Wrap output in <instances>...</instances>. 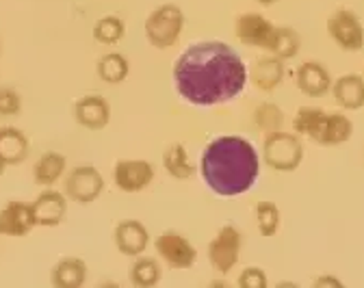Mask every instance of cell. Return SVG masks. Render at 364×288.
Segmentation results:
<instances>
[{
    "label": "cell",
    "mask_w": 364,
    "mask_h": 288,
    "mask_svg": "<svg viewBox=\"0 0 364 288\" xmlns=\"http://www.w3.org/2000/svg\"><path fill=\"white\" fill-rule=\"evenodd\" d=\"M173 89L198 109L237 100L250 82V70L230 43L204 39L187 46L171 68Z\"/></svg>",
    "instance_id": "6da1fadb"
},
{
    "label": "cell",
    "mask_w": 364,
    "mask_h": 288,
    "mask_svg": "<svg viewBox=\"0 0 364 288\" xmlns=\"http://www.w3.org/2000/svg\"><path fill=\"white\" fill-rule=\"evenodd\" d=\"M200 176L213 196L241 198L260 178V154L241 134H219L202 150Z\"/></svg>",
    "instance_id": "7a4b0ae2"
},
{
    "label": "cell",
    "mask_w": 364,
    "mask_h": 288,
    "mask_svg": "<svg viewBox=\"0 0 364 288\" xmlns=\"http://www.w3.org/2000/svg\"><path fill=\"white\" fill-rule=\"evenodd\" d=\"M185 11H182L176 3H165L154 7L144 24V35L148 39V43L156 50H169L173 48L182 33H185Z\"/></svg>",
    "instance_id": "3957f363"
},
{
    "label": "cell",
    "mask_w": 364,
    "mask_h": 288,
    "mask_svg": "<svg viewBox=\"0 0 364 288\" xmlns=\"http://www.w3.org/2000/svg\"><path fill=\"white\" fill-rule=\"evenodd\" d=\"M260 159L264 165L278 174H291L299 169L304 161V143L299 134L287 132V130H276L269 132L262 139V154Z\"/></svg>",
    "instance_id": "277c9868"
},
{
    "label": "cell",
    "mask_w": 364,
    "mask_h": 288,
    "mask_svg": "<svg viewBox=\"0 0 364 288\" xmlns=\"http://www.w3.org/2000/svg\"><path fill=\"white\" fill-rule=\"evenodd\" d=\"M241 250H243V234L237 225L225 223L217 230V234L210 238L208 243V262L219 275L230 273L239 260H241Z\"/></svg>",
    "instance_id": "5b68a950"
},
{
    "label": "cell",
    "mask_w": 364,
    "mask_h": 288,
    "mask_svg": "<svg viewBox=\"0 0 364 288\" xmlns=\"http://www.w3.org/2000/svg\"><path fill=\"white\" fill-rule=\"evenodd\" d=\"M105 178L98 167L94 165H78L65 174L63 193L70 202L76 204H91L105 193Z\"/></svg>",
    "instance_id": "8992f818"
},
{
    "label": "cell",
    "mask_w": 364,
    "mask_h": 288,
    "mask_svg": "<svg viewBox=\"0 0 364 288\" xmlns=\"http://www.w3.org/2000/svg\"><path fill=\"white\" fill-rule=\"evenodd\" d=\"M326 31L330 39L345 53H360L364 48V24L358 14L347 7H341L330 14Z\"/></svg>",
    "instance_id": "52a82bcc"
},
{
    "label": "cell",
    "mask_w": 364,
    "mask_h": 288,
    "mask_svg": "<svg viewBox=\"0 0 364 288\" xmlns=\"http://www.w3.org/2000/svg\"><path fill=\"white\" fill-rule=\"evenodd\" d=\"M156 256L173 271H187L198 262V250L185 234L167 230L154 238Z\"/></svg>",
    "instance_id": "ba28073f"
},
{
    "label": "cell",
    "mask_w": 364,
    "mask_h": 288,
    "mask_svg": "<svg viewBox=\"0 0 364 288\" xmlns=\"http://www.w3.org/2000/svg\"><path fill=\"white\" fill-rule=\"evenodd\" d=\"M154 176V165L144 159H119L113 167V182L122 193H141L152 184Z\"/></svg>",
    "instance_id": "9c48e42d"
},
{
    "label": "cell",
    "mask_w": 364,
    "mask_h": 288,
    "mask_svg": "<svg viewBox=\"0 0 364 288\" xmlns=\"http://www.w3.org/2000/svg\"><path fill=\"white\" fill-rule=\"evenodd\" d=\"M276 24L258 11H245L235 20V37L247 48H260L267 53Z\"/></svg>",
    "instance_id": "30bf717a"
},
{
    "label": "cell",
    "mask_w": 364,
    "mask_h": 288,
    "mask_svg": "<svg viewBox=\"0 0 364 288\" xmlns=\"http://www.w3.org/2000/svg\"><path fill=\"white\" fill-rule=\"evenodd\" d=\"M113 243L126 258H139L150 245V232L139 219H122L113 230Z\"/></svg>",
    "instance_id": "8fae6325"
},
{
    "label": "cell",
    "mask_w": 364,
    "mask_h": 288,
    "mask_svg": "<svg viewBox=\"0 0 364 288\" xmlns=\"http://www.w3.org/2000/svg\"><path fill=\"white\" fill-rule=\"evenodd\" d=\"M37 228L31 202L14 200L0 208V236L22 238Z\"/></svg>",
    "instance_id": "7c38bea8"
},
{
    "label": "cell",
    "mask_w": 364,
    "mask_h": 288,
    "mask_svg": "<svg viewBox=\"0 0 364 288\" xmlns=\"http://www.w3.org/2000/svg\"><path fill=\"white\" fill-rule=\"evenodd\" d=\"M295 85L306 95V98L316 100V98H323V95H328L332 91L334 78H332L330 70L323 63L304 61L295 70Z\"/></svg>",
    "instance_id": "4fadbf2b"
},
{
    "label": "cell",
    "mask_w": 364,
    "mask_h": 288,
    "mask_svg": "<svg viewBox=\"0 0 364 288\" xmlns=\"http://www.w3.org/2000/svg\"><path fill=\"white\" fill-rule=\"evenodd\" d=\"M74 119L87 130H102L111 122V105L100 93L82 95L74 102Z\"/></svg>",
    "instance_id": "5bb4252c"
},
{
    "label": "cell",
    "mask_w": 364,
    "mask_h": 288,
    "mask_svg": "<svg viewBox=\"0 0 364 288\" xmlns=\"http://www.w3.org/2000/svg\"><path fill=\"white\" fill-rule=\"evenodd\" d=\"M351 137H353V122L349 119L347 113L334 111V113L323 115L316 132L312 134V141L316 146H323V148H336L347 143Z\"/></svg>",
    "instance_id": "9a60e30c"
},
{
    "label": "cell",
    "mask_w": 364,
    "mask_h": 288,
    "mask_svg": "<svg viewBox=\"0 0 364 288\" xmlns=\"http://www.w3.org/2000/svg\"><path fill=\"white\" fill-rule=\"evenodd\" d=\"M31 206H33L37 225H43V228L59 225L68 215V198H65V193L55 191V188L41 191V193L31 202Z\"/></svg>",
    "instance_id": "2e32d148"
},
{
    "label": "cell",
    "mask_w": 364,
    "mask_h": 288,
    "mask_svg": "<svg viewBox=\"0 0 364 288\" xmlns=\"http://www.w3.org/2000/svg\"><path fill=\"white\" fill-rule=\"evenodd\" d=\"M284 63H287V61H282V59H278V57H273V55L260 57V59L254 63L252 72H250L252 85H254L258 91H262V93L276 91V89L282 85L284 76H287Z\"/></svg>",
    "instance_id": "e0dca14e"
},
{
    "label": "cell",
    "mask_w": 364,
    "mask_h": 288,
    "mask_svg": "<svg viewBox=\"0 0 364 288\" xmlns=\"http://www.w3.org/2000/svg\"><path fill=\"white\" fill-rule=\"evenodd\" d=\"M332 95L343 111L364 109V78L360 74H343L332 85Z\"/></svg>",
    "instance_id": "ac0fdd59"
},
{
    "label": "cell",
    "mask_w": 364,
    "mask_h": 288,
    "mask_svg": "<svg viewBox=\"0 0 364 288\" xmlns=\"http://www.w3.org/2000/svg\"><path fill=\"white\" fill-rule=\"evenodd\" d=\"M68 174V161L61 152H43L33 165V180L41 188H53Z\"/></svg>",
    "instance_id": "d6986e66"
},
{
    "label": "cell",
    "mask_w": 364,
    "mask_h": 288,
    "mask_svg": "<svg viewBox=\"0 0 364 288\" xmlns=\"http://www.w3.org/2000/svg\"><path fill=\"white\" fill-rule=\"evenodd\" d=\"M28 152H31V141L20 128L16 126L0 128V159H3L7 167L26 161Z\"/></svg>",
    "instance_id": "ffe728a7"
},
{
    "label": "cell",
    "mask_w": 364,
    "mask_h": 288,
    "mask_svg": "<svg viewBox=\"0 0 364 288\" xmlns=\"http://www.w3.org/2000/svg\"><path fill=\"white\" fill-rule=\"evenodd\" d=\"M87 282V265L78 256L61 258L50 271L53 288H82Z\"/></svg>",
    "instance_id": "44dd1931"
},
{
    "label": "cell",
    "mask_w": 364,
    "mask_h": 288,
    "mask_svg": "<svg viewBox=\"0 0 364 288\" xmlns=\"http://www.w3.org/2000/svg\"><path fill=\"white\" fill-rule=\"evenodd\" d=\"M163 167L173 180H191L196 176V165L189 156L185 143H171L163 152Z\"/></svg>",
    "instance_id": "7402d4cb"
},
{
    "label": "cell",
    "mask_w": 364,
    "mask_h": 288,
    "mask_svg": "<svg viewBox=\"0 0 364 288\" xmlns=\"http://www.w3.org/2000/svg\"><path fill=\"white\" fill-rule=\"evenodd\" d=\"M128 277H130V284L134 288H156L161 284V277H163L161 262L156 258H150V256L132 258V265L128 269Z\"/></svg>",
    "instance_id": "603a6c76"
},
{
    "label": "cell",
    "mask_w": 364,
    "mask_h": 288,
    "mask_svg": "<svg viewBox=\"0 0 364 288\" xmlns=\"http://www.w3.org/2000/svg\"><path fill=\"white\" fill-rule=\"evenodd\" d=\"M301 50V37L293 26H276V33L271 37L267 55H273L282 61H291Z\"/></svg>",
    "instance_id": "cb8c5ba5"
},
{
    "label": "cell",
    "mask_w": 364,
    "mask_h": 288,
    "mask_svg": "<svg viewBox=\"0 0 364 288\" xmlns=\"http://www.w3.org/2000/svg\"><path fill=\"white\" fill-rule=\"evenodd\" d=\"M96 74L107 85H122L130 74V63L122 53H107L98 59Z\"/></svg>",
    "instance_id": "d4e9b609"
},
{
    "label": "cell",
    "mask_w": 364,
    "mask_h": 288,
    "mask_svg": "<svg viewBox=\"0 0 364 288\" xmlns=\"http://www.w3.org/2000/svg\"><path fill=\"white\" fill-rule=\"evenodd\" d=\"M254 215H256L258 234H260L262 238H273V236L278 234L282 215H280V208H278L276 202H271V200H260V202H256Z\"/></svg>",
    "instance_id": "484cf974"
},
{
    "label": "cell",
    "mask_w": 364,
    "mask_h": 288,
    "mask_svg": "<svg viewBox=\"0 0 364 288\" xmlns=\"http://www.w3.org/2000/svg\"><path fill=\"white\" fill-rule=\"evenodd\" d=\"M252 119H254L256 128H258L262 134H269V132L282 130L284 111H282L276 102H260V105L254 109Z\"/></svg>",
    "instance_id": "4316f807"
},
{
    "label": "cell",
    "mask_w": 364,
    "mask_h": 288,
    "mask_svg": "<svg viewBox=\"0 0 364 288\" xmlns=\"http://www.w3.org/2000/svg\"><path fill=\"white\" fill-rule=\"evenodd\" d=\"M94 39L102 46H115L126 35V24L119 16H102L94 24Z\"/></svg>",
    "instance_id": "83f0119b"
},
{
    "label": "cell",
    "mask_w": 364,
    "mask_h": 288,
    "mask_svg": "<svg viewBox=\"0 0 364 288\" xmlns=\"http://www.w3.org/2000/svg\"><path fill=\"white\" fill-rule=\"evenodd\" d=\"M326 113L328 111H323L321 107H299L295 117H293V132L299 137L312 139V134L316 132V128H318V124H321Z\"/></svg>",
    "instance_id": "f1b7e54d"
},
{
    "label": "cell",
    "mask_w": 364,
    "mask_h": 288,
    "mask_svg": "<svg viewBox=\"0 0 364 288\" xmlns=\"http://www.w3.org/2000/svg\"><path fill=\"white\" fill-rule=\"evenodd\" d=\"M22 111V95L14 89L3 85L0 87V117H16Z\"/></svg>",
    "instance_id": "f546056e"
},
{
    "label": "cell",
    "mask_w": 364,
    "mask_h": 288,
    "mask_svg": "<svg viewBox=\"0 0 364 288\" xmlns=\"http://www.w3.org/2000/svg\"><path fill=\"white\" fill-rule=\"evenodd\" d=\"M239 288H269L267 271L260 267H245L237 277Z\"/></svg>",
    "instance_id": "4dcf8cb0"
},
{
    "label": "cell",
    "mask_w": 364,
    "mask_h": 288,
    "mask_svg": "<svg viewBox=\"0 0 364 288\" xmlns=\"http://www.w3.org/2000/svg\"><path fill=\"white\" fill-rule=\"evenodd\" d=\"M310 288H347V286H345V282H343L341 277H336V275H332V273H326V275H318V277L312 282Z\"/></svg>",
    "instance_id": "1f68e13d"
},
{
    "label": "cell",
    "mask_w": 364,
    "mask_h": 288,
    "mask_svg": "<svg viewBox=\"0 0 364 288\" xmlns=\"http://www.w3.org/2000/svg\"><path fill=\"white\" fill-rule=\"evenodd\" d=\"M204 288H232L230 284H228L225 279H221V277H217V279H210Z\"/></svg>",
    "instance_id": "d6a6232c"
},
{
    "label": "cell",
    "mask_w": 364,
    "mask_h": 288,
    "mask_svg": "<svg viewBox=\"0 0 364 288\" xmlns=\"http://www.w3.org/2000/svg\"><path fill=\"white\" fill-rule=\"evenodd\" d=\"M273 288H304V286H299L297 282H291V279H287V282H278Z\"/></svg>",
    "instance_id": "836d02e7"
},
{
    "label": "cell",
    "mask_w": 364,
    "mask_h": 288,
    "mask_svg": "<svg viewBox=\"0 0 364 288\" xmlns=\"http://www.w3.org/2000/svg\"><path fill=\"white\" fill-rule=\"evenodd\" d=\"M96 288H122V286H119L117 282H111V279H107V282H100Z\"/></svg>",
    "instance_id": "e575fe53"
},
{
    "label": "cell",
    "mask_w": 364,
    "mask_h": 288,
    "mask_svg": "<svg viewBox=\"0 0 364 288\" xmlns=\"http://www.w3.org/2000/svg\"><path fill=\"white\" fill-rule=\"evenodd\" d=\"M258 5H262V7H271V5H276L278 0H256Z\"/></svg>",
    "instance_id": "d590c367"
}]
</instances>
